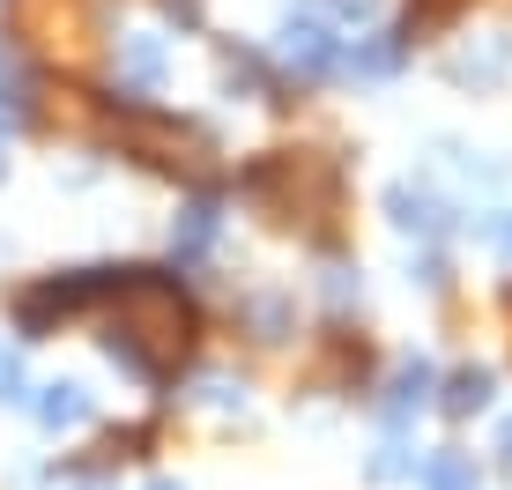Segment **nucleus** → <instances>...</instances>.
<instances>
[{"label": "nucleus", "instance_id": "7ed1b4c3", "mask_svg": "<svg viewBox=\"0 0 512 490\" xmlns=\"http://www.w3.org/2000/svg\"><path fill=\"white\" fill-rule=\"evenodd\" d=\"M423 490H475V461L468 453H438V461L423 468Z\"/></svg>", "mask_w": 512, "mask_h": 490}, {"label": "nucleus", "instance_id": "1a4fd4ad", "mask_svg": "<svg viewBox=\"0 0 512 490\" xmlns=\"http://www.w3.org/2000/svg\"><path fill=\"white\" fill-rule=\"evenodd\" d=\"M208 238H216V208L201 201V208H186V223H179V253H201Z\"/></svg>", "mask_w": 512, "mask_h": 490}, {"label": "nucleus", "instance_id": "f03ea898", "mask_svg": "<svg viewBox=\"0 0 512 490\" xmlns=\"http://www.w3.org/2000/svg\"><path fill=\"white\" fill-rule=\"evenodd\" d=\"M38 416H45L52 431H67V424H82V416H90V394H82V387H45Z\"/></svg>", "mask_w": 512, "mask_h": 490}, {"label": "nucleus", "instance_id": "423d86ee", "mask_svg": "<svg viewBox=\"0 0 512 490\" xmlns=\"http://www.w3.org/2000/svg\"><path fill=\"white\" fill-rule=\"evenodd\" d=\"M394 223H401V231H423V238H431V231H438V208L423 201V194H409V186H394Z\"/></svg>", "mask_w": 512, "mask_h": 490}, {"label": "nucleus", "instance_id": "39448f33", "mask_svg": "<svg viewBox=\"0 0 512 490\" xmlns=\"http://www.w3.org/2000/svg\"><path fill=\"white\" fill-rule=\"evenodd\" d=\"M119 67H127L134 82H156V75H164V45H156V38H127V45H119Z\"/></svg>", "mask_w": 512, "mask_h": 490}, {"label": "nucleus", "instance_id": "6e6552de", "mask_svg": "<svg viewBox=\"0 0 512 490\" xmlns=\"http://www.w3.org/2000/svg\"><path fill=\"white\" fill-rule=\"evenodd\" d=\"M483 401H490V372H461V379H453V394H446V409L468 416V409H483Z\"/></svg>", "mask_w": 512, "mask_h": 490}, {"label": "nucleus", "instance_id": "9b49d317", "mask_svg": "<svg viewBox=\"0 0 512 490\" xmlns=\"http://www.w3.org/2000/svg\"><path fill=\"white\" fill-rule=\"evenodd\" d=\"M15 387H23V372H15V357H0V401H23Z\"/></svg>", "mask_w": 512, "mask_h": 490}, {"label": "nucleus", "instance_id": "ddd939ff", "mask_svg": "<svg viewBox=\"0 0 512 490\" xmlns=\"http://www.w3.org/2000/svg\"><path fill=\"white\" fill-rule=\"evenodd\" d=\"M505 453H512V424H505Z\"/></svg>", "mask_w": 512, "mask_h": 490}, {"label": "nucleus", "instance_id": "0eeeda50", "mask_svg": "<svg viewBox=\"0 0 512 490\" xmlns=\"http://www.w3.org/2000/svg\"><path fill=\"white\" fill-rule=\"evenodd\" d=\"M423 394H431V364H409V372L394 379V401H386V409L409 416V409H423Z\"/></svg>", "mask_w": 512, "mask_h": 490}, {"label": "nucleus", "instance_id": "9d476101", "mask_svg": "<svg viewBox=\"0 0 512 490\" xmlns=\"http://www.w3.org/2000/svg\"><path fill=\"white\" fill-rule=\"evenodd\" d=\"M483 245L498 260H512V208H498V216H483Z\"/></svg>", "mask_w": 512, "mask_h": 490}, {"label": "nucleus", "instance_id": "f8f14e48", "mask_svg": "<svg viewBox=\"0 0 512 490\" xmlns=\"http://www.w3.org/2000/svg\"><path fill=\"white\" fill-rule=\"evenodd\" d=\"M149 490H179V483H149Z\"/></svg>", "mask_w": 512, "mask_h": 490}, {"label": "nucleus", "instance_id": "20e7f679", "mask_svg": "<svg viewBox=\"0 0 512 490\" xmlns=\"http://www.w3.org/2000/svg\"><path fill=\"white\" fill-rule=\"evenodd\" d=\"M394 60H401V38H386V30H379V45H357V52H349V75H394Z\"/></svg>", "mask_w": 512, "mask_h": 490}, {"label": "nucleus", "instance_id": "f257e3e1", "mask_svg": "<svg viewBox=\"0 0 512 490\" xmlns=\"http://www.w3.org/2000/svg\"><path fill=\"white\" fill-rule=\"evenodd\" d=\"M334 60H342V45H334V30L320 23V15H305V23L290 15V30H282V67H297V75H327Z\"/></svg>", "mask_w": 512, "mask_h": 490}]
</instances>
